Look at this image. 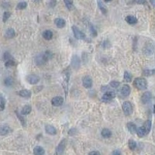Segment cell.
Here are the masks:
<instances>
[{
	"label": "cell",
	"mask_w": 155,
	"mask_h": 155,
	"mask_svg": "<svg viewBox=\"0 0 155 155\" xmlns=\"http://www.w3.org/2000/svg\"><path fill=\"white\" fill-rule=\"evenodd\" d=\"M137 136H138L139 137H145L146 135H147V131H146V130H145V128H144L143 126H140V127H139V128H137Z\"/></svg>",
	"instance_id": "ffe728a7"
},
{
	"label": "cell",
	"mask_w": 155,
	"mask_h": 155,
	"mask_svg": "<svg viewBox=\"0 0 155 155\" xmlns=\"http://www.w3.org/2000/svg\"><path fill=\"white\" fill-rule=\"evenodd\" d=\"M101 134H102V137L103 138L107 139V138L111 137L113 134H112V131L110 130H109V129H107V128H105V129H103V130H102Z\"/></svg>",
	"instance_id": "d6986e66"
},
{
	"label": "cell",
	"mask_w": 155,
	"mask_h": 155,
	"mask_svg": "<svg viewBox=\"0 0 155 155\" xmlns=\"http://www.w3.org/2000/svg\"><path fill=\"white\" fill-rule=\"evenodd\" d=\"M51 103H52V105L54 106H61L64 103V98L61 96H56L52 98Z\"/></svg>",
	"instance_id": "7c38bea8"
},
{
	"label": "cell",
	"mask_w": 155,
	"mask_h": 155,
	"mask_svg": "<svg viewBox=\"0 0 155 155\" xmlns=\"http://www.w3.org/2000/svg\"><path fill=\"white\" fill-rule=\"evenodd\" d=\"M88 27H89V31H90L91 35H92V37H96L97 34H98V33H97V30H96V29H95V26H94L92 23H89Z\"/></svg>",
	"instance_id": "484cf974"
},
{
	"label": "cell",
	"mask_w": 155,
	"mask_h": 155,
	"mask_svg": "<svg viewBox=\"0 0 155 155\" xmlns=\"http://www.w3.org/2000/svg\"><path fill=\"white\" fill-rule=\"evenodd\" d=\"M54 23L57 26V27L60 28V29L64 28L65 27V25H66L65 20L64 19H62V18H57V19H54Z\"/></svg>",
	"instance_id": "9a60e30c"
},
{
	"label": "cell",
	"mask_w": 155,
	"mask_h": 155,
	"mask_svg": "<svg viewBox=\"0 0 155 155\" xmlns=\"http://www.w3.org/2000/svg\"><path fill=\"white\" fill-rule=\"evenodd\" d=\"M10 127L8 125H3L0 126V135L1 136H5L9 134L10 132Z\"/></svg>",
	"instance_id": "5bb4252c"
},
{
	"label": "cell",
	"mask_w": 155,
	"mask_h": 155,
	"mask_svg": "<svg viewBox=\"0 0 155 155\" xmlns=\"http://www.w3.org/2000/svg\"><path fill=\"white\" fill-rule=\"evenodd\" d=\"M126 21L130 25H134L137 23V19L134 16H127L126 17Z\"/></svg>",
	"instance_id": "cb8c5ba5"
},
{
	"label": "cell",
	"mask_w": 155,
	"mask_h": 155,
	"mask_svg": "<svg viewBox=\"0 0 155 155\" xmlns=\"http://www.w3.org/2000/svg\"><path fill=\"white\" fill-rule=\"evenodd\" d=\"M32 111V107L30 105H27V106H24L21 110V115L25 116V115H28L31 113Z\"/></svg>",
	"instance_id": "7402d4cb"
},
{
	"label": "cell",
	"mask_w": 155,
	"mask_h": 155,
	"mask_svg": "<svg viewBox=\"0 0 155 155\" xmlns=\"http://www.w3.org/2000/svg\"><path fill=\"white\" fill-rule=\"evenodd\" d=\"M131 92V88L129 85H123L119 90V95L121 98H126L130 95Z\"/></svg>",
	"instance_id": "277c9868"
},
{
	"label": "cell",
	"mask_w": 155,
	"mask_h": 155,
	"mask_svg": "<svg viewBox=\"0 0 155 155\" xmlns=\"http://www.w3.org/2000/svg\"><path fill=\"white\" fill-rule=\"evenodd\" d=\"M18 95L23 98H28L31 97V92L30 90H27V89H22L18 92Z\"/></svg>",
	"instance_id": "e0dca14e"
},
{
	"label": "cell",
	"mask_w": 155,
	"mask_h": 155,
	"mask_svg": "<svg viewBox=\"0 0 155 155\" xmlns=\"http://www.w3.org/2000/svg\"><path fill=\"white\" fill-rule=\"evenodd\" d=\"M10 16H11V13H9V12H5L4 13V14H3V22L4 23H6L9 19V17H10Z\"/></svg>",
	"instance_id": "8d00e7d4"
},
{
	"label": "cell",
	"mask_w": 155,
	"mask_h": 155,
	"mask_svg": "<svg viewBox=\"0 0 155 155\" xmlns=\"http://www.w3.org/2000/svg\"><path fill=\"white\" fill-rule=\"evenodd\" d=\"M116 97V92L114 91H107L104 95H102V100L105 102H110L112 99H113Z\"/></svg>",
	"instance_id": "52a82bcc"
},
{
	"label": "cell",
	"mask_w": 155,
	"mask_h": 155,
	"mask_svg": "<svg viewBox=\"0 0 155 155\" xmlns=\"http://www.w3.org/2000/svg\"><path fill=\"white\" fill-rule=\"evenodd\" d=\"M150 3H152V5H153V6H155V0H150Z\"/></svg>",
	"instance_id": "bcb514c9"
},
{
	"label": "cell",
	"mask_w": 155,
	"mask_h": 155,
	"mask_svg": "<svg viewBox=\"0 0 155 155\" xmlns=\"http://www.w3.org/2000/svg\"><path fill=\"white\" fill-rule=\"evenodd\" d=\"M134 1L135 3L139 4V5H145L147 3L146 0H134Z\"/></svg>",
	"instance_id": "60d3db41"
},
{
	"label": "cell",
	"mask_w": 155,
	"mask_h": 155,
	"mask_svg": "<svg viewBox=\"0 0 155 155\" xmlns=\"http://www.w3.org/2000/svg\"><path fill=\"white\" fill-rule=\"evenodd\" d=\"M134 86L139 90H146L147 88V82L145 79L143 78H137L134 82Z\"/></svg>",
	"instance_id": "7a4b0ae2"
},
{
	"label": "cell",
	"mask_w": 155,
	"mask_h": 155,
	"mask_svg": "<svg viewBox=\"0 0 155 155\" xmlns=\"http://www.w3.org/2000/svg\"><path fill=\"white\" fill-rule=\"evenodd\" d=\"M16 116H17V117L19 118V119L20 120V123H21V124L23 125V126H26V119L23 117V115H21V114H19L17 111H16Z\"/></svg>",
	"instance_id": "d590c367"
},
{
	"label": "cell",
	"mask_w": 155,
	"mask_h": 155,
	"mask_svg": "<svg viewBox=\"0 0 155 155\" xmlns=\"http://www.w3.org/2000/svg\"><path fill=\"white\" fill-rule=\"evenodd\" d=\"M5 106H6V100L3 95H0V111L4 110Z\"/></svg>",
	"instance_id": "f546056e"
},
{
	"label": "cell",
	"mask_w": 155,
	"mask_h": 155,
	"mask_svg": "<svg viewBox=\"0 0 155 155\" xmlns=\"http://www.w3.org/2000/svg\"><path fill=\"white\" fill-rule=\"evenodd\" d=\"M71 67H72L73 69H74V70L79 69L80 66H81V60L79 58V56L76 55V54L73 55L72 58H71Z\"/></svg>",
	"instance_id": "8992f818"
},
{
	"label": "cell",
	"mask_w": 155,
	"mask_h": 155,
	"mask_svg": "<svg viewBox=\"0 0 155 155\" xmlns=\"http://www.w3.org/2000/svg\"><path fill=\"white\" fill-rule=\"evenodd\" d=\"M42 37L46 40H50L53 38V33L49 30H44L42 34Z\"/></svg>",
	"instance_id": "ac0fdd59"
},
{
	"label": "cell",
	"mask_w": 155,
	"mask_h": 155,
	"mask_svg": "<svg viewBox=\"0 0 155 155\" xmlns=\"http://www.w3.org/2000/svg\"><path fill=\"white\" fill-rule=\"evenodd\" d=\"M126 126H127L128 130L130 131V134H137V126H136L134 123H131V122H130V123H128L126 124Z\"/></svg>",
	"instance_id": "2e32d148"
},
{
	"label": "cell",
	"mask_w": 155,
	"mask_h": 155,
	"mask_svg": "<svg viewBox=\"0 0 155 155\" xmlns=\"http://www.w3.org/2000/svg\"><path fill=\"white\" fill-rule=\"evenodd\" d=\"M143 74L145 75V76H152V75H154L155 74V70H152V69H147V70H144Z\"/></svg>",
	"instance_id": "d6a6232c"
},
{
	"label": "cell",
	"mask_w": 155,
	"mask_h": 155,
	"mask_svg": "<svg viewBox=\"0 0 155 155\" xmlns=\"http://www.w3.org/2000/svg\"><path fill=\"white\" fill-rule=\"evenodd\" d=\"M132 74L129 71H125L124 72V80L126 82H130L132 81Z\"/></svg>",
	"instance_id": "83f0119b"
},
{
	"label": "cell",
	"mask_w": 155,
	"mask_h": 155,
	"mask_svg": "<svg viewBox=\"0 0 155 155\" xmlns=\"http://www.w3.org/2000/svg\"><path fill=\"white\" fill-rule=\"evenodd\" d=\"M66 143H67L66 139H63V140L60 142V143L58 144V147H57V150H56L57 153H58V155H61V154L63 153V152L64 151L65 147H66Z\"/></svg>",
	"instance_id": "30bf717a"
},
{
	"label": "cell",
	"mask_w": 155,
	"mask_h": 155,
	"mask_svg": "<svg viewBox=\"0 0 155 155\" xmlns=\"http://www.w3.org/2000/svg\"><path fill=\"white\" fill-rule=\"evenodd\" d=\"M128 146L131 150H134L137 148V143L134 140H130L128 142Z\"/></svg>",
	"instance_id": "4dcf8cb0"
},
{
	"label": "cell",
	"mask_w": 155,
	"mask_h": 155,
	"mask_svg": "<svg viewBox=\"0 0 155 155\" xmlns=\"http://www.w3.org/2000/svg\"><path fill=\"white\" fill-rule=\"evenodd\" d=\"M88 155H101L100 153L97 150H93V151H91Z\"/></svg>",
	"instance_id": "f6af8a7d"
},
{
	"label": "cell",
	"mask_w": 155,
	"mask_h": 155,
	"mask_svg": "<svg viewBox=\"0 0 155 155\" xmlns=\"http://www.w3.org/2000/svg\"><path fill=\"white\" fill-rule=\"evenodd\" d=\"M34 155H44L45 154V150L42 147L37 146L34 149Z\"/></svg>",
	"instance_id": "603a6c76"
},
{
	"label": "cell",
	"mask_w": 155,
	"mask_h": 155,
	"mask_svg": "<svg viewBox=\"0 0 155 155\" xmlns=\"http://www.w3.org/2000/svg\"><path fill=\"white\" fill-rule=\"evenodd\" d=\"M5 36H6V37L8 38V39H12V38L15 37V36H16V32H15V30H14L13 28H9V29H8V30L6 31Z\"/></svg>",
	"instance_id": "d4e9b609"
},
{
	"label": "cell",
	"mask_w": 155,
	"mask_h": 155,
	"mask_svg": "<svg viewBox=\"0 0 155 155\" xmlns=\"http://www.w3.org/2000/svg\"><path fill=\"white\" fill-rule=\"evenodd\" d=\"M64 4L69 10H71L73 8V0H64Z\"/></svg>",
	"instance_id": "836d02e7"
},
{
	"label": "cell",
	"mask_w": 155,
	"mask_h": 155,
	"mask_svg": "<svg viewBox=\"0 0 155 155\" xmlns=\"http://www.w3.org/2000/svg\"><path fill=\"white\" fill-rule=\"evenodd\" d=\"M45 131L49 135H56L57 134V129L51 125H46L45 126Z\"/></svg>",
	"instance_id": "4fadbf2b"
},
{
	"label": "cell",
	"mask_w": 155,
	"mask_h": 155,
	"mask_svg": "<svg viewBox=\"0 0 155 155\" xmlns=\"http://www.w3.org/2000/svg\"><path fill=\"white\" fill-rule=\"evenodd\" d=\"M104 1H105L106 3H109V2L112 1V0H104Z\"/></svg>",
	"instance_id": "7dc6e473"
},
{
	"label": "cell",
	"mask_w": 155,
	"mask_h": 155,
	"mask_svg": "<svg viewBox=\"0 0 155 155\" xmlns=\"http://www.w3.org/2000/svg\"><path fill=\"white\" fill-rule=\"evenodd\" d=\"M102 47H104L105 48H106V47H109V42L108 40L103 41V43H102Z\"/></svg>",
	"instance_id": "ee69618b"
},
{
	"label": "cell",
	"mask_w": 155,
	"mask_h": 155,
	"mask_svg": "<svg viewBox=\"0 0 155 155\" xmlns=\"http://www.w3.org/2000/svg\"><path fill=\"white\" fill-rule=\"evenodd\" d=\"M71 29H72L74 36V37L76 39H78V40H84L85 38V34L82 31H81L77 27H75V26H73V27H71Z\"/></svg>",
	"instance_id": "5b68a950"
},
{
	"label": "cell",
	"mask_w": 155,
	"mask_h": 155,
	"mask_svg": "<svg viewBox=\"0 0 155 155\" xmlns=\"http://www.w3.org/2000/svg\"><path fill=\"white\" fill-rule=\"evenodd\" d=\"M27 81L31 85H36L40 82V77L36 74H30L27 76Z\"/></svg>",
	"instance_id": "9c48e42d"
},
{
	"label": "cell",
	"mask_w": 155,
	"mask_h": 155,
	"mask_svg": "<svg viewBox=\"0 0 155 155\" xmlns=\"http://www.w3.org/2000/svg\"><path fill=\"white\" fill-rule=\"evenodd\" d=\"M5 65H6V68L13 67V66H15V65H16V62H15V61H14V60L12 58V59H10V60L6 61Z\"/></svg>",
	"instance_id": "e575fe53"
},
{
	"label": "cell",
	"mask_w": 155,
	"mask_h": 155,
	"mask_svg": "<svg viewBox=\"0 0 155 155\" xmlns=\"http://www.w3.org/2000/svg\"><path fill=\"white\" fill-rule=\"evenodd\" d=\"M151 98H152L151 93L150 92H145L141 97V102L143 104H147V103L150 102Z\"/></svg>",
	"instance_id": "8fae6325"
},
{
	"label": "cell",
	"mask_w": 155,
	"mask_h": 155,
	"mask_svg": "<svg viewBox=\"0 0 155 155\" xmlns=\"http://www.w3.org/2000/svg\"><path fill=\"white\" fill-rule=\"evenodd\" d=\"M52 58H53V54L51 53L50 51L47 50L44 53H41L37 55V57L35 58V63L37 66H43L47 62L48 60L51 59Z\"/></svg>",
	"instance_id": "6da1fadb"
},
{
	"label": "cell",
	"mask_w": 155,
	"mask_h": 155,
	"mask_svg": "<svg viewBox=\"0 0 155 155\" xmlns=\"http://www.w3.org/2000/svg\"><path fill=\"white\" fill-rule=\"evenodd\" d=\"M119 85H120V83H119V82H116V81H113V82H111L109 83L110 87L114 88H118V87L119 86Z\"/></svg>",
	"instance_id": "74e56055"
},
{
	"label": "cell",
	"mask_w": 155,
	"mask_h": 155,
	"mask_svg": "<svg viewBox=\"0 0 155 155\" xmlns=\"http://www.w3.org/2000/svg\"><path fill=\"white\" fill-rule=\"evenodd\" d=\"M57 5V0H50V2L48 3V6L50 8H54Z\"/></svg>",
	"instance_id": "ab89813d"
},
{
	"label": "cell",
	"mask_w": 155,
	"mask_h": 155,
	"mask_svg": "<svg viewBox=\"0 0 155 155\" xmlns=\"http://www.w3.org/2000/svg\"><path fill=\"white\" fill-rule=\"evenodd\" d=\"M122 107H123V111L126 116H130L133 113L134 107L130 102H128V101L124 102Z\"/></svg>",
	"instance_id": "3957f363"
},
{
	"label": "cell",
	"mask_w": 155,
	"mask_h": 155,
	"mask_svg": "<svg viewBox=\"0 0 155 155\" xmlns=\"http://www.w3.org/2000/svg\"><path fill=\"white\" fill-rule=\"evenodd\" d=\"M97 4H98V6L99 8V9L101 10V12L103 13V14H106L108 10H107V8L106 7V6L103 4V2L102 0H97Z\"/></svg>",
	"instance_id": "44dd1931"
},
{
	"label": "cell",
	"mask_w": 155,
	"mask_h": 155,
	"mask_svg": "<svg viewBox=\"0 0 155 155\" xmlns=\"http://www.w3.org/2000/svg\"><path fill=\"white\" fill-rule=\"evenodd\" d=\"M82 85L85 88H90L92 86V79L88 75L83 77L82 79Z\"/></svg>",
	"instance_id": "ba28073f"
},
{
	"label": "cell",
	"mask_w": 155,
	"mask_h": 155,
	"mask_svg": "<svg viewBox=\"0 0 155 155\" xmlns=\"http://www.w3.org/2000/svg\"><path fill=\"white\" fill-rule=\"evenodd\" d=\"M143 126H144L145 130H146L147 133V134H148L150 133V129H151V121L149 120V119L147 120V121L145 122Z\"/></svg>",
	"instance_id": "1f68e13d"
},
{
	"label": "cell",
	"mask_w": 155,
	"mask_h": 155,
	"mask_svg": "<svg viewBox=\"0 0 155 155\" xmlns=\"http://www.w3.org/2000/svg\"><path fill=\"white\" fill-rule=\"evenodd\" d=\"M77 134V130L75 128H72V129H71V130L68 131V134L70 135V136H73V135H75Z\"/></svg>",
	"instance_id": "b9f144b4"
},
{
	"label": "cell",
	"mask_w": 155,
	"mask_h": 155,
	"mask_svg": "<svg viewBox=\"0 0 155 155\" xmlns=\"http://www.w3.org/2000/svg\"><path fill=\"white\" fill-rule=\"evenodd\" d=\"M13 58H12V56H11V54L9 53V52H5L4 53V54H3V60L4 61H8V60H10V59H12Z\"/></svg>",
	"instance_id": "f35d334b"
},
{
	"label": "cell",
	"mask_w": 155,
	"mask_h": 155,
	"mask_svg": "<svg viewBox=\"0 0 155 155\" xmlns=\"http://www.w3.org/2000/svg\"><path fill=\"white\" fill-rule=\"evenodd\" d=\"M112 155H122V153H121V151L119 150H115L113 151Z\"/></svg>",
	"instance_id": "7bdbcfd3"
},
{
	"label": "cell",
	"mask_w": 155,
	"mask_h": 155,
	"mask_svg": "<svg viewBox=\"0 0 155 155\" xmlns=\"http://www.w3.org/2000/svg\"><path fill=\"white\" fill-rule=\"evenodd\" d=\"M4 85L7 87H10L13 85V79L12 77H7L4 80Z\"/></svg>",
	"instance_id": "4316f807"
},
{
	"label": "cell",
	"mask_w": 155,
	"mask_h": 155,
	"mask_svg": "<svg viewBox=\"0 0 155 155\" xmlns=\"http://www.w3.org/2000/svg\"><path fill=\"white\" fill-rule=\"evenodd\" d=\"M27 7V2H20L17 4L16 9L23 10V9H25Z\"/></svg>",
	"instance_id": "f1b7e54d"
}]
</instances>
